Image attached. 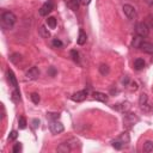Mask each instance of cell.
I'll return each instance as SVG.
<instances>
[{
  "label": "cell",
  "instance_id": "cell-7",
  "mask_svg": "<svg viewBox=\"0 0 153 153\" xmlns=\"http://www.w3.org/2000/svg\"><path fill=\"white\" fill-rule=\"evenodd\" d=\"M123 12H124V14H126V17H127L128 19H134L135 16H136L135 8H134L131 5H129V4L123 5Z\"/></svg>",
  "mask_w": 153,
  "mask_h": 153
},
{
  "label": "cell",
  "instance_id": "cell-1",
  "mask_svg": "<svg viewBox=\"0 0 153 153\" xmlns=\"http://www.w3.org/2000/svg\"><path fill=\"white\" fill-rule=\"evenodd\" d=\"M17 20V17L13 12H10V11H6L2 13L1 16V23H2V26L6 27V29H11L14 23Z\"/></svg>",
  "mask_w": 153,
  "mask_h": 153
},
{
  "label": "cell",
  "instance_id": "cell-29",
  "mask_svg": "<svg viewBox=\"0 0 153 153\" xmlns=\"http://www.w3.org/2000/svg\"><path fill=\"white\" fill-rule=\"evenodd\" d=\"M71 56H72V59H73V61L74 62H79V53L76 51V50H71Z\"/></svg>",
  "mask_w": 153,
  "mask_h": 153
},
{
  "label": "cell",
  "instance_id": "cell-22",
  "mask_svg": "<svg viewBox=\"0 0 153 153\" xmlns=\"http://www.w3.org/2000/svg\"><path fill=\"white\" fill-rule=\"evenodd\" d=\"M118 140L122 142V143H128L130 141V137H129V134L128 133H122L118 137Z\"/></svg>",
  "mask_w": 153,
  "mask_h": 153
},
{
  "label": "cell",
  "instance_id": "cell-11",
  "mask_svg": "<svg viewBox=\"0 0 153 153\" xmlns=\"http://www.w3.org/2000/svg\"><path fill=\"white\" fill-rule=\"evenodd\" d=\"M7 80H8L10 85H11V86H13V88H18V82H17V78H16L14 73H13V72H12L11 69H8V71H7Z\"/></svg>",
  "mask_w": 153,
  "mask_h": 153
},
{
  "label": "cell",
  "instance_id": "cell-3",
  "mask_svg": "<svg viewBox=\"0 0 153 153\" xmlns=\"http://www.w3.org/2000/svg\"><path fill=\"white\" fill-rule=\"evenodd\" d=\"M139 122V117L135 115V114H130V112H128L126 116H124V118H123V123H124V126L126 127H131L133 124H135V123H137Z\"/></svg>",
  "mask_w": 153,
  "mask_h": 153
},
{
  "label": "cell",
  "instance_id": "cell-18",
  "mask_svg": "<svg viewBox=\"0 0 153 153\" xmlns=\"http://www.w3.org/2000/svg\"><path fill=\"white\" fill-rule=\"evenodd\" d=\"M38 32H39L41 37H43V38H48V37H50V32L48 31V29H47L44 25H42V26L38 29Z\"/></svg>",
  "mask_w": 153,
  "mask_h": 153
},
{
  "label": "cell",
  "instance_id": "cell-14",
  "mask_svg": "<svg viewBox=\"0 0 153 153\" xmlns=\"http://www.w3.org/2000/svg\"><path fill=\"white\" fill-rule=\"evenodd\" d=\"M142 42H143V37L136 35V36H134V38H133V41H131V47H133V48H140Z\"/></svg>",
  "mask_w": 153,
  "mask_h": 153
},
{
  "label": "cell",
  "instance_id": "cell-38",
  "mask_svg": "<svg viewBox=\"0 0 153 153\" xmlns=\"http://www.w3.org/2000/svg\"><path fill=\"white\" fill-rule=\"evenodd\" d=\"M130 85H131V88H133L134 91H135V90H137V84H136L135 81H131V82H130Z\"/></svg>",
  "mask_w": 153,
  "mask_h": 153
},
{
  "label": "cell",
  "instance_id": "cell-26",
  "mask_svg": "<svg viewBox=\"0 0 153 153\" xmlns=\"http://www.w3.org/2000/svg\"><path fill=\"white\" fill-rule=\"evenodd\" d=\"M12 99L14 102H19L20 100V93H19V90L18 88H14L13 92H12Z\"/></svg>",
  "mask_w": 153,
  "mask_h": 153
},
{
  "label": "cell",
  "instance_id": "cell-30",
  "mask_svg": "<svg viewBox=\"0 0 153 153\" xmlns=\"http://www.w3.org/2000/svg\"><path fill=\"white\" fill-rule=\"evenodd\" d=\"M51 43H53V45H54L55 48H61V47L63 45V43H62V42H61L59 38H54Z\"/></svg>",
  "mask_w": 153,
  "mask_h": 153
},
{
  "label": "cell",
  "instance_id": "cell-20",
  "mask_svg": "<svg viewBox=\"0 0 153 153\" xmlns=\"http://www.w3.org/2000/svg\"><path fill=\"white\" fill-rule=\"evenodd\" d=\"M143 152H146V153L153 152V142L152 141H146L143 143Z\"/></svg>",
  "mask_w": 153,
  "mask_h": 153
},
{
  "label": "cell",
  "instance_id": "cell-28",
  "mask_svg": "<svg viewBox=\"0 0 153 153\" xmlns=\"http://www.w3.org/2000/svg\"><path fill=\"white\" fill-rule=\"evenodd\" d=\"M30 98H31V100L35 103V104H38L39 103V100H41V98H39V96H38V93H36V92H33V93H31V96H30Z\"/></svg>",
  "mask_w": 153,
  "mask_h": 153
},
{
  "label": "cell",
  "instance_id": "cell-27",
  "mask_svg": "<svg viewBox=\"0 0 153 153\" xmlns=\"http://www.w3.org/2000/svg\"><path fill=\"white\" fill-rule=\"evenodd\" d=\"M26 118L25 117H19V121H18V126H19V129H25L26 128Z\"/></svg>",
  "mask_w": 153,
  "mask_h": 153
},
{
  "label": "cell",
  "instance_id": "cell-41",
  "mask_svg": "<svg viewBox=\"0 0 153 153\" xmlns=\"http://www.w3.org/2000/svg\"><path fill=\"white\" fill-rule=\"evenodd\" d=\"M145 1H146L148 5H153V0H145Z\"/></svg>",
  "mask_w": 153,
  "mask_h": 153
},
{
  "label": "cell",
  "instance_id": "cell-15",
  "mask_svg": "<svg viewBox=\"0 0 153 153\" xmlns=\"http://www.w3.org/2000/svg\"><path fill=\"white\" fill-rule=\"evenodd\" d=\"M86 39H87V36H86V33H85V31L84 30H79V37H78V44L79 45H82V44H85L86 43Z\"/></svg>",
  "mask_w": 153,
  "mask_h": 153
},
{
  "label": "cell",
  "instance_id": "cell-37",
  "mask_svg": "<svg viewBox=\"0 0 153 153\" xmlns=\"http://www.w3.org/2000/svg\"><path fill=\"white\" fill-rule=\"evenodd\" d=\"M122 84H123V85H126V86H127V85H128V84H129V78H128V76H124V78H123V79H122Z\"/></svg>",
  "mask_w": 153,
  "mask_h": 153
},
{
  "label": "cell",
  "instance_id": "cell-16",
  "mask_svg": "<svg viewBox=\"0 0 153 153\" xmlns=\"http://www.w3.org/2000/svg\"><path fill=\"white\" fill-rule=\"evenodd\" d=\"M71 149H72V148H71V146H69L67 142L60 143V145L57 146V152H60V153H68Z\"/></svg>",
  "mask_w": 153,
  "mask_h": 153
},
{
  "label": "cell",
  "instance_id": "cell-39",
  "mask_svg": "<svg viewBox=\"0 0 153 153\" xmlns=\"http://www.w3.org/2000/svg\"><path fill=\"white\" fill-rule=\"evenodd\" d=\"M59 116H60V114H49V117L55 118V120H57V118H59Z\"/></svg>",
  "mask_w": 153,
  "mask_h": 153
},
{
  "label": "cell",
  "instance_id": "cell-4",
  "mask_svg": "<svg viewBox=\"0 0 153 153\" xmlns=\"http://www.w3.org/2000/svg\"><path fill=\"white\" fill-rule=\"evenodd\" d=\"M139 105L141 108L142 111H149L151 110V106L148 105V97L146 93H141L140 94V98H139Z\"/></svg>",
  "mask_w": 153,
  "mask_h": 153
},
{
  "label": "cell",
  "instance_id": "cell-17",
  "mask_svg": "<svg viewBox=\"0 0 153 153\" xmlns=\"http://www.w3.org/2000/svg\"><path fill=\"white\" fill-rule=\"evenodd\" d=\"M143 67H145V61H143V59H136V60L134 61V68H135L136 71H141V69H143Z\"/></svg>",
  "mask_w": 153,
  "mask_h": 153
},
{
  "label": "cell",
  "instance_id": "cell-8",
  "mask_svg": "<svg viewBox=\"0 0 153 153\" xmlns=\"http://www.w3.org/2000/svg\"><path fill=\"white\" fill-rule=\"evenodd\" d=\"M87 97V90H81V91H78L75 92L73 96H72V99L74 102H82L85 100Z\"/></svg>",
  "mask_w": 153,
  "mask_h": 153
},
{
  "label": "cell",
  "instance_id": "cell-35",
  "mask_svg": "<svg viewBox=\"0 0 153 153\" xmlns=\"http://www.w3.org/2000/svg\"><path fill=\"white\" fill-rule=\"evenodd\" d=\"M48 73H49L51 76H55V74H56V69H55L54 67H50L49 71H48Z\"/></svg>",
  "mask_w": 153,
  "mask_h": 153
},
{
  "label": "cell",
  "instance_id": "cell-21",
  "mask_svg": "<svg viewBox=\"0 0 153 153\" xmlns=\"http://www.w3.org/2000/svg\"><path fill=\"white\" fill-rule=\"evenodd\" d=\"M99 72H100V74H102V75H106V74H109L110 68H109V66H108V65L102 63V65L99 66Z\"/></svg>",
  "mask_w": 153,
  "mask_h": 153
},
{
  "label": "cell",
  "instance_id": "cell-2",
  "mask_svg": "<svg viewBox=\"0 0 153 153\" xmlns=\"http://www.w3.org/2000/svg\"><path fill=\"white\" fill-rule=\"evenodd\" d=\"M135 32L141 37H146L149 33V26L146 23H137L135 26Z\"/></svg>",
  "mask_w": 153,
  "mask_h": 153
},
{
  "label": "cell",
  "instance_id": "cell-19",
  "mask_svg": "<svg viewBox=\"0 0 153 153\" xmlns=\"http://www.w3.org/2000/svg\"><path fill=\"white\" fill-rule=\"evenodd\" d=\"M10 60H11V62H13V63H19L20 61H22V55L20 54H18V53H14V54H12L11 55V57H10Z\"/></svg>",
  "mask_w": 153,
  "mask_h": 153
},
{
  "label": "cell",
  "instance_id": "cell-9",
  "mask_svg": "<svg viewBox=\"0 0 153 153\" xmlns=\"http://www.w3.org/2000/svg\"><path fill=\"white\" fill-rule=\"evenodd\" d=\"M39 76V69L37 67H31L27 72H26V78L29 80H36Z\"/></svg>",
  "mask_w": 153,
  "mask_h": 153
},
{
  "label": "cell",
  "instance_id": "cell-5",
  "mask_svg": "<svg viewBox=\"0 0 153 153\" xmlns=\"http://www.w3.org/2000/svg\"><path fill=\"white\" fill-rule=\"evenodd\" d=\"M53 8H54L53 1H51V0H48V1L44 2V4L42 5V7L39 8V14H41V16H48V14L53 11Z\"/></svg>",
  "mask_w": 153,
  "mask_h": 153
},
{
  "label": "cell",
  "instance_id": "cell-36",
  "mask_svg": "<svg viewBox=\"0 0 153 153\" xmlns=\"http://www.w3.org/2000/svg\"><path fill=\"white\" fill-rule=\"evenodd\" d=\"M38 126H39V121H38L37 118L32 120V127H33V128H37Z\"/></svg>",
  "mask_w": 153,
  "mask_h": 153
},
{
  "label": "cell",
  "instance_id": "cell-10",
  "mask_svg": "<svg viewBox=\"0 0 153 153\" xmlns=\"http://www.w3.org/2000/svg\"><path fill=\"white\" fill-rule=\"evenodd\" d=\"M114 109L117 110V111H120V112H128L129 109H130V103H128V102L118 103V104H116L114 106Z\"/></svg>",
  "mask_w": 153,
  "mask_h": 153
},
{
  "label": "cell",
  "instance_id": "cell-33",
  "mask_svg": "<svg viewBox=\"0 0 153 153\" xmlns=\"http://www.w3.org/2000/svg\"><path fill=\"white\" fill-rule=\"evenodd\" d=\"M145 23H146V24L149 26V29H151V27L153 26V16H148V17H147V20H146Z\"/></svg>",
  "mask_w": 153,
  "mask_h": 153
},
{
  "label": "cell",
  "instance_id": "cell-40",
  "mask_svg": "<svg viewBox=\"0 0 153 153\" xmlns=\"http://www.w3.org/2000/svg\"><path fill=\"white\" fill-rule=\"evenodd\" d=\"M90 2H91V0H80V4H81V5H84V6L88 5Z\"/></svg>",
  "mask_w": 153,
  "mask_h": 153
},
{
  "label": "cell",
  "instance_id": "cell-42",
  "mask_svg": "<svg viewBox=\"0 0 153 153\" xmlns=\"http://www.w3.org/2000/svg\"><path fill=\"white\" fill-rule=\"evenodd\" d=\"M152 63H153V57H152Z\"/></svg>",
  "mask_w": 153,
  "mask_h": 153
},
{
  "label": "cell",
  "instance_id": "cell-23",
  "mask_svg": "<svg viewBox=\"0 0 153 153\" xmlns=\"http://www.w3.org/2000/svg\"><path fill=\"white\" fill-rule=\"evenodd\" d=\"M67 5H68V7H71V10H73V11H76L78 7H79L78 0H69V1L67 2Z\"/></svg>",
  "mask_w": 153,
  "mask_h": 153
},
{
  "label": "cell",
  "instance_id": "cell-34",
  "mask_svg": "<svg viewBox=\"0 0 153 153\" xmlns=\"http://www.w3.org/2000/svg\"><path fill=\"white\" fill-rule=\"evenodd\" d=\"M17 136H18V133H17L16 130H13V131L10 133V135H8V140H16Z\"/></svg>",
  "mask_w": 153,
  "mask_h": 153
},
{
  "label": "cell",
  "instance_id": "cell-24",
  "mask_svg": "<svg viewBox=\"0 0 153 153\" xmlns=\"http://www.w3.org/2000/svg\"><path fill=\"white\" fill-rule=\"evenodd\" d=\"M47 25L50 27V29H55L56 27V19L54 17H49L47 19Z\"/></svg>",
  "mask_w": 153,
  "mask_h": 153
},
{
  "label": "cell",
  "instance_id": "cell-32",
  "mask_svg": "<svg viewBox=\"0 0 153 153\" xmlns=\"http://www.w3.org/2000/svg\"><path fill=\"white\" fill-rule=\"evenodd\" d=\"M122 145H123V143H122L120 140H118V141H114V142H112V147H114L115 149H121V148H122Z\"/></svg>",
  "mask_w": 153,
  "mask_h": 153
},
{
  "label": "cell",
  "instance_id": "cell-31",
  "mask_svg": "<svg viewBox=\"0 0 153 153\" xmlns=\"http://www.w3.org/2000/svg\"><path fill=\"white\" fill-rule=\"evenodd\" d=\"M13 153H19L20 151H22V143L20 142H17L14 146H13Z\"/></svg>",
  "mask_w": 153,
  "mask_h": 153
},
{
  "label": "cell",
  "instance_id": "cell-25",
  "mask_svg": "<svg viewBox=\"0 0 153 153\" xmlns=\"http://www.w3.org/2000/svg\"><path fill=\"white\" fill-rule=\"evenodd\" d=\"M66 142L71 146V148H76V147L79 146V143H80L79 140H78V139H74V137H73V139H69V140L66 141Z\"/></svg>",
  "mask_w": 153,
  "mask_h": 153
},
{
  "label": "cell",
  "instance_id": "cell-13",
  "mask_svg": "<svg viewBox=\"0 0 153 153\" xmlns=\"http://www.w3.org/2000/svg\"><path fill=\"white\" fill-rule=\"evenodd\" d=\"M92 96H93V98L96 100H99L102 103H106L108 102V96L105 93H103V92H93Z\"/></svg>",
  "mask_w": 153,
  "mask_h": 153
},
{
  "label": "cell",
  "instance_id": "cell-12",
  "mask_svg": "<svg viewBox=\"0 0 153 153\" xmlns=\"http://www.w3.org/2000/svg\"><path fill=\"white\" fill-rule=\"evenodd\" d=\"M140 49L143 50V51L147 53V54H153V44L149 43V42H145V41H143V42L141 43Z\"/></svg>",
  "mask_w": 153,
  "mask_h": 153
},
{
  "label": "cell",
  "instance_id": "cell-6",
  "mask_svg": "<svg viewBox=\"0 0 153 153\" xmlns=\"http://www.w3.org/2000/svg\"><path fill=\"white\" fill-rule=\"evenodd\" d=\"M63 130H65L63 124H62L61 122H59L57 120H55V121H53V122L50 123V131H51L53 134H60V133H62Z\"/></svg>",
  "mask_w": 153,
  "mask_h": 153
}]
</instances>
